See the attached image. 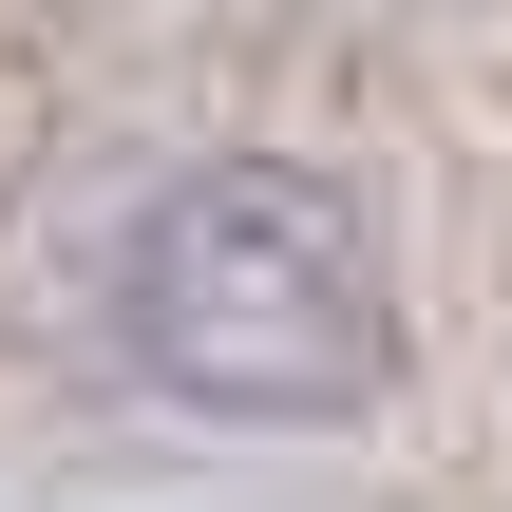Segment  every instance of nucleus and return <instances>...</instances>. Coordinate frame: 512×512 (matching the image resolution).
<instances>
[{"instance_id":"nucleus-1","label":"nucleus","mask_w":512,"mask_h":512,"mask_svg":"<svg viewBox=\"0 0 512 512\" xmlns=\"http://www.w3.org/2000/svg\"><path fill=\"white\" fill-rule=\"evenodd\" d=\"M133 361L190 399V418H266V437H323L399 380V285H380V228L361 190L285 171V152H228V171H171L133 209Z\"/></svg>"}]
</instances>
